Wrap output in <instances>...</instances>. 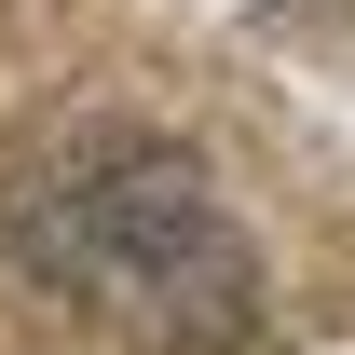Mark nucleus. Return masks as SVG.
Wrapping results in <instances>:
<instances>
[{"label":"nucleus","instance_id":"1","mask_svg":"<svg viewBox=\"0 0 355 355\" xmlns=\"http://www.w3.org/2000/svg\"><path fill=\"white\" fill-rule=\"evenodd\" d=\"M0 232L55 301H83L96 328L150 355H232L260 328V260L232 205L205 191V164H178L164 137H123V123L42 137L0 191Z\"/></svg>","mask_w":355,"mask_h":355}]
</instances>
